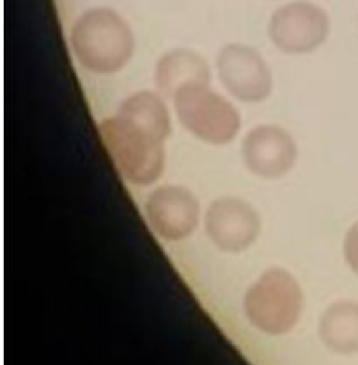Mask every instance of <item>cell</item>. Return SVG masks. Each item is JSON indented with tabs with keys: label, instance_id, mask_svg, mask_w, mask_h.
<instances>
[{
	"label": "cell",
	"instance_id": "6da1fadb",
	"mask_svg": "<svg viewBox=\"0 0 358 365\" xmlns=\"http://www.w3.org/2000/svg\"><path fill=\"white\" fill-rule=\"evenodd\" d=\"M71 50L84 70L113 75L123 70L135 50L131 25L111 7H91L71 25Z\"/></svg>",
	"mask_w": 358,
	"mask_h": 365
},
{
	"label": "cell",
	"instance_id": "7a4b0ae2",
	"mask_svg": "<svg viewBox=\"0 0 358 365\" xmlns=\"http://www.w3.org/2000/svg\"><path fill=\"white\" fill-rule=\"evenodd\" d=\"M98 132L125 180L141 187L159 180L166 166V139L163 135L118 113L106 118Z\"/></svg>",
	"mask_w": 358,
	"mask_h": 365
},
{
	"label": "cell",
	"instance_id": "3957f363",
	"mask_svg": "<svg viewBox=\"0 0 358 365\" xmlns=\"http://www.w3.org/2000/svg\"><path fill=\"white\" fill-rule=\"evenodd\" d=\"M305 305L300 282L284 267H270L248 287L245 314L252 327L267 335L291 331Z\"/></svg>",
	"mask_w": 358,
	"mask_h": 365
},
{
	"label": "cell",
	"instance_id": "277c9868",
	"mask_svg": "<svg viewBox=\"0 0 358 365\" xmlns=\"http://www.w3.org/2000/svg\"><path fill=\"white\" fill-rule=\"evenodd\" d=\"M178 121L207 145H228L241 130V116L234 103L209 86H195L173 98Z\"/></svg>",
	"mask_w": 358,
	"mask_h": 365
},
{
	"label": "cell",
	"instance_id": "5b68a950",
	"mask_svg": "<svg viewBox=\"0 0 358 365\" xmlns=\"http://www.w3.org/2000/svg\"><path fill=\"white\" fill-rule=\"evenodd\" d=\"M330 34V16L321 6L307 0L284 4L267 24V36L280 52L307 56L324 45Z\"/></svg>",
	"mask_w": 358,
	"mask_h": 365
},
{
	"label": "cell",
	"instance_id": "8992f818",
	"mask_svg": "<svg viewBox=\"0 0 358 365\" xmlns=\"http://www.w3.org/2000/svg\"><path fill=\"white\" fill-rule=\"evenodd\" d=\"M218 77L230 96L245 103H259L273 91V75L259 50L230 43L216 57Z\"/></svg>",
	"mask_w": 358,
	"mask_h": 365
},
{
	"label": "cell",
	"instance_id": "52a82bcc",
	"mask_svg": "<svg viewBox=\"0 0 358 365\" xmlns=\"http://www.w3.org/2000/svg\"><path fill=\"white\" fill-rule=\"evenodd\" d=\"M205 234L218 250L225 253H241L259 239L260 216L255 207L235 196L216 198L203 217Z\"/></svg>",
	"mask_w": 358,
	"mask_h": 365
},
{
	"label": "cell",
	"instance_id": "ba28073f",
	"mask_svg": "<svg viewBox=\"0 0 358 365\" xmlns=\"http://www.w3.org/2000/svg\"><path fill=\"white\" fill-rule=\"evenodd\" d=\"M145 214L152 230L168 242L191 237L200 223V203L188 187L168 184L146 198Z\"/></svg>",
	"mask_w": 358,
	"mask_h": 365
},
{
	"label": "cell",
	"instance_id": "9c48e42d",
	"mask_svg": "<svg viewBox=\"0 0 358 365\" xmlns=\"http://www.w3.org/2000/svg\"><path fill=\"white\" fill-rule=\"evenodd\" d=\"M241 155L250 173L277 180L296 166L298 146L285 128L278 125H257L242 139Z\"/></svg>",
	"mask_w": 358,
	"mask_h": 365
},
{
	"label": "cell",
	"instance_id": "30bf717a",
	"mask_svg": "<svg viewBox=\"0 0 358 365\" xmlns=\"http://www.w3.org/2000/svg\"><path fill=\"white\" fill-rule=\"evenodd\" d=\"M155 84L160 95L173 100L180 91L195 86H209V63L188 48H175L164 53L155 64Z\"/></svg>",
	"mask_w": 358,
	"mask_h": 365
},
{
	"label": "cell",
	"instance_id": "8fae6325",
	"mask_svg": "<svg viewBox=\"0 0 358 365\" xmlns=\"http://www.w3.org/2000/svg\"><path fill=\"white\" fill-rule=\"evenodd\" d=\"M321 341L335 353H358V303L342 299L324 310L319 323Z\"/></svg>",
	"mask_w": 358,
	"mask_h": 365
},
{
	"label": "cell",
	"instance_id": "7c38bea8",
	"mask_svg": "<svg viewBox=\"0 0 358 365\" xmlns=\"http://www.w3.org/2000/svg\"><path fill=\"white\" fill-rule=\"evenodd\" d=\"M344 259L349 269L358 274V221L353 227H349L344 237Z\"/></svg>",
	"mask_w": 358,
	"mask_h": 365
}]
</instances>
